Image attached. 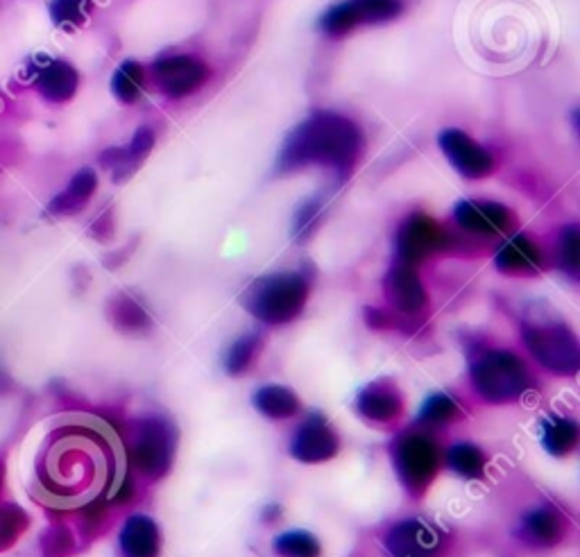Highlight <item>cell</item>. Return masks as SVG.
<instances>
[{"instance_id":"cell-1","label":"cell","mask_w":580,"mask_h":557,"mask_svg":"<svg viewBox=\"0 0 580 557\" xmlns=\"http://www.w3.org/2000/svg\"><path fill=\"white\" fill-rule=\"evenodd\" d=\"M107 436L93 429H67L53 433L50 446L44 451V461L39 465V487L44 491V501L59 506H80L98 497L105 489L98 480L89 474L98 476L107 483L112 478V467L107 465Z\"/></svg>"},{"instance_id":"cell-2","label":"cell","mask_w":580,"mask_h":557,"mask_svg":"<svg viewBox=\"0 0 580 557\" xmlns=\"http://www.w3.org/2000/svg\"><path fill=\"white\" fill-rule=\"evenodd\" d=\"M363 135L359 125L334 112H313L290 129L275 171L281 175L298 173L309 166L329 169L347 177L359 163Z\"/></svg>"},{"instance_id":"cell-3","label":"cell","mask_w":580,"mask_h":557,"mask_svg":"<svg viewBox=\"0 0 580 557\" xmlns=\"http://www.w3.org/2000/svg\"><path fill=\"white\" fill-rule=\"evenodd\" d=\"M469 374L478 395L490 404L518 402L533 385L524 360L506 349H488L478 353L472 360Z\"/></svg>"},{"instance_id":"cell-4","label":"cell","mask_w":580,"mask_h":557,"mask_svg":"<svg viewBox=\"0 0 580 557\" xmlns=\"http://www.w3.org/2000/svg\"><path fill=\"white\" fill-rule=\"evenodd\" d=\"M309 300V281L298 272H279L256 279L245 292V309L266 324L295 320Z\"/></svg>"},{"instance_id":"cell-5","label":"cell","mask_w":580,"mask_h":557,"mask_svg":"<svg viewBox=\"0 0 580 557\" xmlns=\"http://www.w3.org/2000/svg\"><path fill=\"white\" fill-rule=\"evenodd\" d=\"M524 343L540 365L554 374L571 376L580 368L578 340L569 326L560 322L524 326Z\"/></svg>"},{"instance_id":"cell-6","label":"cell","mask_w":580,"mask_h":557,"mask_svg":"<svg viewBox=\"0 0 580 557\" xmlns=\"http://www.w3.org/2000/svg\"><path fill=\"white\" fill-rule=\"evenodd\" d=\"M177 446L175 426L164 417H148L137 426L132 442V463L150 478L164 476Z\"/></svg>"},{"instance_id":"cell-7","label":"cell","mask_w":580,"mask_h":557,"mask_svg":"<svg viewBox=\"0 0 580 557\" xmlns=\"http://www.w3.org/2000/svg\"><path fill=\"white\" fill-rule=\"evenodd\" d=\"M393 463L397 478L410 495H422L438 469V446L427 436L404 433L393 446Z\"/></svg>"},{"instance_id":"cell-8","label":"cell","mask_w":580,"mask_h":557,"mask_svg":"<svg viewBox=\"0 0 580 557\" xmlns=\"http://www.w3.org/2000/svg\"><path fill=\"white\" fill-rule=\"evenodd\" d=\"M402 14L399 0H343L332 5L320 19L322 32L340 37L359 25L385 23Z\"/></svg>"},{"instance_id":"cell-9","label":"cell","mask_w":580,"mask_h":557,"mask_svg":"<svg viewBox=\"0 0 580 557\" xmlns=\"http://www.w3.org/2000/svg\"><path fill=\"white\" fill-rule=\"evenodd\" d=\"M154 82L159 91L169 97H186L193 91H198L207 78V63L193 55H166L154 61L152 67Z\"/></svg>"},{"instance_id":"cell-10","label":"cell","mask_w":580,"mask_h":557,"mask_svg":"<svg viewBox=\"0 0 580 557\" xmlns=\"http://www.w3.org/2000/svg\"><path fill=\"white\" fill-rule=\"evenodd\" d=\"M438 143L451 166L467 179H480L490 175L495 169L492 154L483 146H478L469 135H465L463 129L456 127L444 129V132H440L438 137Z\"/></svg>"},{"instance_id":"cell-11","label":"cell","mask_w":580,"mask_h":557,"mask_svg":"<svg viewBox=\"0 0 580 557\" xmlns=\"http://www.w3.org/2000/svg\"><path fill=\"white\" fill-rule=\"evenodd\" d=\"M444 245V232L436 220L425 213H413L406 218L397 232V256L399 264L415 266L427 256L436 254Z\"/></svg>"},{"instance_id":"cell-12","label":"cell","mask_w":580,"mask_h":557,"mask_svg":"<svg viewBox=\"0 0 580 557\" xmlns=\"http://www.w3.org/2000/svg\"><path fill=\"white\" fill-rule=\"evenodd\" d=\"M385 548L393 557H438L442 535L422 519H408L395 523L391 533L385 535Z\"/></svg>"},{"instance_id":"cell-13","label":"cell","mask_w":580,"mask_h":557,"mask_svg":"<svg viewBox=\"0 0 580 557\" xmlns=\"http://www.w3.org/2000/svg\"><path fill=\"white\" fill-rule=\"evenodd\" d=\"M290 453L302 463H325L338 453V436L322 415H311L293 436Z\"/></svg>"},{"instance_id":"cell-14","label":"cell","mask_w":580,"mask_h":557,"mask_svg":"<svg viewBox=\"0 0 580 557\" xmlns=\"http://www.w3.org/2000/svg\"><path fill=\"white\" fill-rule=\"evenodd\" d=\"M32 82H35L37 91L46 97L48 103L61 105L69 103L78 91L80 76L71 67L69 61L63 59H50V57H39L37 67H32Z\"/></svg>"},{"instance_id":"cell-15","label":"cell","mask_w":580,"mask_h":557,"mask_svg":"<svg viewBox=\"0 0 580 557\" xmlns=\"http://www.w3.org/2000/svg\"><path fill=\"white\" fill-rule=\"evenodd\" d=\"M454 213L463 229L480 236L503 234L512 224L510 209L490 200H463L459 202Z\"/></svg>"},{"instance_id":"cell-16","label":"cell","mask_w":580,"mask_h":557,"mask_svg":"<svg viewBox=\"0 0 580 557\" xmlns=\"http://www.w3.org/2000/svg\"><path fill=\"white\" fill-rule=\"evenodd\" d=\"M385 298L402 313H420L427 306V290L413 266L397 264L385 275Z\"/></svg>"},{"instance_id":"cell-17","label":"cell","mask_w":580,"mask_h":557,"mask_svg":"<svg viewBox=\"0 0 580 557\" xmlns=\"http://www.w3.org/2000/svg\"><path fill=\"white\" fill-rule=\"evenodd\" d=\"M152 146H154L152 129L141 127V129H137V135L132 137L130 143L123 146V148H109L101 154L103 169L112 173L114 182L130 179L139 171L141 163L148 159Z\"/></svg>"},{"instance_id":"cell-18","label":"cell","mask_w":580,"mask_h":557,"mask_svg":"<svg viewBox=\"0 0 580 557\" xmlns=\"http://www.w3.org/2000/svg\"><path fill=\"white\" fill-rule=\"evenodd\" d=\"M359 413L370 421H393L402 413L399 390L388 381H374L359 392Z\"/></svg>"},{"instance_id":"cell-19","label":"cell","mask_w":580,"mask_h":557,"mask_svg":"<svg viewBox=\"0 0 580 557\" xmlns=\"http://www.w3.org/2000/svg\"><path fill=\"white\" fill-rule=\"evenodd\" d=\"M565 535V521L552 508H535L524 514L518 537L529 546H554Z\"/></svg>"},{"instance_id":"cell-20","label":"cell","mask_w":580,"mask_h":557,"mask_svg":"<svg viewBox=\"0 0 580 557\" xmlns=\"http://www.w3.org/2000/svg\"><path fill=\"white\" fill-rule=\"evenodd\" d=\"M495 260L497 268L506 275H537L542 270V254L524 234L508 239L497 252Z\"/></svg>"},{"instance_id":"cell-21","label":"cell","mask_w":580,"mask_h":557,"mask_svg":"<svg viewBox=\"0 0 580 557\" xmlns=\"http://www.w3.org/2000/svg\"><path fill=\"white\" fill-rule=\"evenodd\" d=\"M159 529L146 514H135L120 531V550L125 557H159Z\"/></svg>"},{"instance_id":"cell-22","label":"cell","mask_w":580,"mask_h":557,"mask_svg":"<svg viewBox=\"0 0 580 557\" xmlns=\"http://www.w3.org/2000/svg\"><path fill=\"white\" fill-rule=\"evenodd\" d=\"M95 186H98V175H95L91 169L78 171L73 175V179L69 182V186L55 195L53 202L48 205V213L50 216H73V213H78L91 200Z\"/></svg>"},{"instance_id":"cell-23","label":"cell","mask_w":580,"mask_h":557,"mask_svg":"<svg viewBox=\"0 0 580 557\" xmlns=\"http://www.w3.org/2000/svg\"><path fill=\"white\" fill-rule=\"evenodd\" d=\"M542 444L552 455H567L578 446V423L567 417H544L540 421Z\"/></svg>"},{"instance_id":"cell-24","label":"cell","mask_w":580,"mask_h":557,"mask_svg":"<svg viewBox=\"0 0 580 557\" xmlns=\"http://www.w3.org/2000/svg\"><path fill=\"white\" fill-rule=\"evenodd\" d=\"M254 406L270 419H288L300 410V399L283 385H266L254 395Z\"/></svg>"},{"instance_id":"cell-25","label":"cell","mask_w":580,"mask_h":557,"mask_svg":"<svg viewBox=\"0 0 580 557\" xmlns=\"http://www.w3.org/2000/svg\"><path fill=\"white\" fill-rule=\"evenodd\" d=\"M446 465L463 478H480L486 474V455L469 442H461L446 451Z\"/></svg>"},{"instance_id":"cell-26","label":"cell","mask_w":580,"mask_h":557,"mask_svg":"<svg viewBox=\"0 0 580 557\" xmlns=\"http://www.w3.org/2000/svg\"><path fill=\"white\" fill-rule=\"evenodd\" d=\"M112 91L120 103H135L143 91V69L135 59L123 61L112 78Z\"/></svg>"},{"instance_id":"cell-27","label":"cell","mask_w":580,"mask_h":557,"mask_svg":"<svg viewBox=\"0 0 580 557\" xmlns=\"http://www.w3.org/2000/svg\"><path fill=\"white\" fill-rule=\"evenodd\" d=\"M93 3L91 0H50L48 12L57 27L73 32L82 27L91 16Z\"/></svg>"},{"instance_id":"cell-28","label":"cell","mask_w":580,"mask_h":557,"mask_svg":"<svg viewBox=\"0 0 580 557\" xmlns=\"http://www.w3.org/2000/svg\"><path fill=\"white\" fill-rule=\"evenodd\" d=\"M262 349V336L259 334H247L243 338H239L228 353H224V370L232 376H239L243 372L250 370V365L254 363L256 353Z\"/></svg>"},{"instance_id":"cell-29","label":"cell","mask_w":580,"mask_h":557,"mask_svg":"<svg viewBox=\"0 0 580 557\" xmlns=\"http://www.w3.org/2000/svg\"><path fill=\"white\" fill-rule=\"evenodd\" d=\"M112 315H114V322L118 324V329L123 332H143L150 326V317L146 309L132 298H127V294H120V298L114 302Z\"/></svg>"},{"instance_id":"cell-30","label":"cell","mask_w":580,"mask_h":557,"mask_svg":"<svg viewBox=\"0 0 580 557\" xmlns=\"http://www.w3.org/2000/svg\"><path fill=\"white\" fill-rule=\"evenodd\" d=\"M275 550L281 557H320V542L306 531H288L275 539Z\"/></svg>"},{"instance_id":"cell-31","label":"cell","mask_w":580,"mask_h":557,"mask_svg":"<svg viewBox=\"0 0 580 557\" xmlns=\"http://www.w3.org/2000/svg\"><path fill=\"white\" fill-rule=\"evenodd\" d=\"M459 417H461V406H459L456 397H451V395L429 397L427 404L422 406V413H420V421L431 423V426L454 421Z\"/></svg>"},{"instance_id":"cell-32","label":"cell","mask_w":580,"mask_h":557,"mask_svg":"<svg viewBox=\"0 0 580 557\" xmlns=\"http://www.w3.org/2000/svg\"><path fill=\"white\" fill-rule=\"evenodd\" d=\"M560 264L569 275L578 272V227H567L560 236Z\"/></svg>"},{"instance_id":"cell-33","label":"cell","mask_w":580,"mask_h":557,"mask_svg":"<svg viewBox=\"0 0 580 557\" xmlns=\"http://www.w3.org/2000/svg\"><path fill=\"white\" fill-rule=\"evenodd\" d=\"M320 216V205L317 202H306L304 209H300L298 218H295V236L298 239H306L311 234V229L315 227Z\"/></svg>"}]
</instances>
